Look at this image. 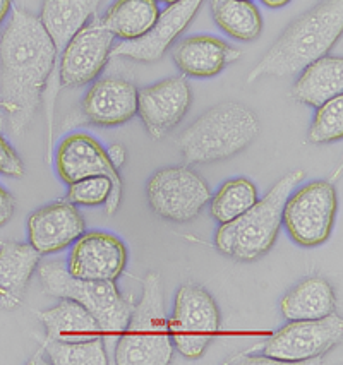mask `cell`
I'll use <instances>...</instances> for the list:
<instances>
[{
  "instance_id": "6da1fadb",
  "label": "cell",
  "mask_w": 343,
  "mask_h": 365,
  "mask_svg": "<svg viewBox=\"0 0 343 365\" xmlns=\"http://www.w3.org/2000/svg\"><path fill=\"white\" fill-rule=\"evenodd\" d=\"M57 55L40 18L14 11L0 38V96L12 134L28 129Z\"/></svg>"
},
{
  "instance_id": "7a4b0ae2",
  "label": "cell",
  "mask_w": 343,
  "mask_h": 365,
  "mask_svg": "<svg viewBox=\"0 0 343 365\" xmlns=\"http://www.w3.org/2000/svg\"><path fill=\"white\" fill-rule=\"evenodd\" d=\"M343 31V0H323L287 26L265 57L249 72L247 83L287 78L324 57Z\"/></svg>"
},
{
  "instance_id": "3957f363",
  "label": "cell",
  "mask_w": 343,
  "mask_h": 365,
  "mask_svg": "<svg viewBox=\"0 0 343 365\" xmlns=\"http://www.w3.org/2000/svg\"><path fill=\"white\" fill-rule=\"evenodd\" d=\"M260 118L237 101H223L190 124L177 146L189 165L227 160L244 151L260 135Z\"/></svg>"
},
{
  "instance_id": "277c9868",
  "label": "cell",
  "mask_w": 343,
  "mask_h": 365,
  "mask_svg": "<svg viewBox=\"0 0 343 365\" xmlns=\"http://www.w3.org/2000/svg\"><path fill=\"white\" fill-rule=\"evenodd\" d=\"M302 178V170L289 172L244 215L228 223H222L215 235V245L220 252L244 262L256 261L265 256L277 240L287 199Z\"/></svg>"
},
{
  "instance_id": "5b68a950",
  "label": "cell",
  "mask_w": 343,
  "mask_h": 365,
  "mask_svg": "<svg viewBox=\"0 0 343 365\" xmlns=\"http://www.w3.org/2000/svg\"><path fill=\"white\" fill-rule=\"evenodd\" d=\"M116 362L118 365H168L173 343L163 304L162 279L148 273L143 297L134 304L124 331L118 334Z\"/></svg>"
},
{
  "instance_id": "8992f818",
  "label": "cell",
  "mask_w": 343,
  "mask_h": 365,
  "mask_svg": "<svg viewBox=\"0 0 343 365\" xmlns=\"http://www.w3.org/2000/svg\"><path fill=\"white\" fill-rule=\"evenodd\" d=\"M41 288L46 295L73 299L88 309L100 322L103 334L118 336L134 309L133 295H122L116 282L74 278L61 261H45L38 266Z\"/></svg>"
},
{
  "instance_id": "52a82bcc",
  "label": "cell",
  "mask_w": 343,
  "mask_h": 365,
  "mask_svg": "<svg viewBox=\"0 0 343 365\" xmlns=\"http://www.w3.org/2000/svg\"><path fill=\"white\" fill-rule=\"evenodd\" d=\"M173 346L185 359H199L220 329V311L203 287L188 283L177 292L172 319L168 321Z\"/></svg>"
},
{
  "instance_id": "ba28073f",
  "label": "cell",
  "mask_w": 343,
  "mask_h": 365,
  "mask_svg": "<svg viewBox=\"0 0 343 365\" xmlns=\"http://www.w3.org/2000/svg\"><path fill=\"white\" fill-rule=\"evenodd\" d=\"M338 210L337 189L326 180L311 182L290 194L282 222L295 244L317 247L328 240Z\"/></svg>"
},
{
  "instance_id": "9c48e42d",
  "label": "cell",
  "mask_w": 343,
  "mask_h": 365,
  "mask_svg": "<svg viewBox=\"0 0 343 365\" xmlns=\"http://www.w3.org/2000/svg\"><path fill=\"white\" fill-rule=\"evenodd\" d=\"M148 202L168 222H190L210 202L208 184L193 168L168 167L153 173L148 182Z\"/></svg>"
},
{
  "instance_id": "30bf717a",
  "label": "cell",
  "mask_w": 343,
  "mask_h": 365,
  "mask_svg": "<svg viewBox=\"0 0 343 365\" xmlns=\"http://www.w3.org/2000/svg\"><path fill=\"white\" fill-rule=\"evenodd\" d=\"M343 321L337 312L321 319L290 321L262 346L273 362H306L317 359L342 341Z\"/></svg>"
},
{
  "instance_id": "8fae6325",
  "label": "cell",
  "mask_w": 343,
  "mask_h": 365,
  "mask_svg": "<svg viewBox=\"0 0 343 365\" xmlns=\"http://www.w3.org/2000/svg\"><path fill=\"white\" fill-rule=\"evenodd\" d=\"M55 168H57L62 182L69 185L88 177H108L112 180L113 189L103 206L107 215L116 213L121 205L122 180L117 168L110 163L107 150H103L95 138L83 133L67 135L57 148Z\"/></svg>"
},
{
  "instance_id": "7c38bea8",
  "label": "cell",
  "mask_w": 343,
  "mask_h": 365,
  "mask_svg": "<svg viewBox=\"0 0 343 365\" xmlns=\"http://www.w3.org/2000/svg\"><path fill=\"white\" fill-rule=\"evenodd\" d=\"M113 36L95 18L86 23L61 52V79L67 88L84 86L98 78L112 52Z\"/></svg>"
},
{
  "instance_id": "4fadbf2b",
  "label": "cell",
  "mask_w": 343,
  "mask_h": 365,
  "mask_svg": "<svg viewBox=\"0 0 343 365\" xmlns=\"http://www.w3.org/2000/svg\"><path fill=\"white\" fill-rule=\"evenodd\" d=\"M127 250L124 242L107 232L83 233L71 249L67 271L74 278L116 282L124 271Z\"/></svg>"
},
{
  "instance_id": "5bb4252c",
  "label": "cell",
  "mask_w": 343,
  "mask_h": 365,
  "mask_svg": "<svg viewBox=\"0 0 343 365\" xmlns=\"http://www.w3.org/2000/svg\"><path fill=\"white\" fill-rule=\"evenodd\" d=\"M190 100L185 78H168L138 91V113L153 139H162L188 113Z\"/></svg>"
},
{
  "instance_id": "9a60e30c",
  "label": "cell",
  "mask_w": 343,
  "mask_h": 365,
  "mask_svg": "<svg viewBox=\"0 0 343 365\" xmlns=\"http://www.w3.org/2000/svg\"><path fill=\"white\" fill-rule=\"evenodd\" d=\"M201 4L203 0H179V2L170 4L158 16L155 26L145 36L138 38V40L122 41L116 48H112L110 53L139 62L158 61L170 48L177 36L189 26Z\"/></svg>"
},
{
  "instance_id": "2e32d148",
  "label": "cell",
  "mask_w": 343,
  "mask_h": 365,
  "mask_svg": "<svg viewBox=\"0 0 343 365\" xmlns=\"http://www.w3.org/2000/svg\"><path fill=\"white\" fill-rule=\"evenodd\" d=\"M84 233V220L69 201L43 206L28 218L29 244L40 254L58 252Z\"/></svg>"
},
{
  "instance_id": "e0dca14e",
  "label": "cell",
  "mask_w": 343,
  "mask_h": 365,
  "mask_svg": "<svg viewBox=\"0 0 343 365\" xmlns=\"http://www.w3.org/2000/svg\"><path fill=\"white\" fill-rule=\"evenodd\" d=\"M81 107L91 124L122 125L138 113V89L127 79H100L88 89Z\"/></svg>"
},
{
  "instance_id": "ac0fdd59",
  "label": "cell",
  "mask_w": 343,
  "mask_h": 365,
  "mask_svg": "<svg viewBox=\"0 0 343 365\" xmlns=\"http://www.w3.org/2000/svg\"><path fill=\"white\" fill-rule=\"evenodd\" d=\"M239 50L208 35L189 36L173 48V61L184 74L193 78H213L228 63L239 61Z\"/></svg>"
},
{
  "instance_id": "d6986e66",
  "label": "cell",
  "mask_w": 343,
  "mask_h": 365,
  "mask_svg": "<svg viewBox=\"0 0 343 365\" xmlns=\"http://www.w3.org/2000/svg\"><path fill=\"white\" fill-rule=\"evenodd\" d=\"M40 256L31 244L7 242L0 245V307L12 311L23 304Z\"/></svg>"
},
{
  "instance_id": "ffe728a7",
  "label": "cell",
  "mask_w": 343,
  "mask_h": 365,
  "mask_svg": "<svg viewBox=\"0 0 343 365\" xmlns=\"http://www.w3.org/2000/svg\"><path fill=\"white\" fill-rule=\"evenodd\" d=\"M62 302L48 311L38 312L46 331V336L55 341L78 343L103 338V329L95 316L73 299H61Z\"/></svg>"
},
{
  "instance_id": "44dd1931",
  "label": "cell",
  "mask_w": 343,
  "mask_h": 365,
  "mask_svg": "<svg viewBox=\"0 0 343 365\" xmlns=\"http://www.w3.org/2000/svg\"><path fill=\"white\" fill-rule=\"evenodd\" d=\"M343 91V58L321 57L300 71L292 86V98L309 107H321Z\"/></svg>"
},
{
  "instance_id": "7402d4cb",
  "label": "cell",
  "mask_w": 343,
  "mask_h": 365,
  "mask_svg": "<svg viewBox=\"0 0 343 365\" xmlns=\"http://www.w3.org/2000/svg\"><path fill=\"white\" fill-rule=\"evenodd\" d=\"M283 317L289 321L321 319L337 311V297L323 277H309L287 292L280 302Z\"/></svg>"
},
{
  "instance_id": "603a6c76",
  "label": "cell",
  "mask_w": 343,
  "mask_h": 365,
  "mask_svg": "<svg viewBox=\"0 0 343 365\" xmlns=\"http://www.w3.org/2000/svg\"><path fill=\"white\" fill-rule=\"evenodd\" d=\"M101 0H43L40 21L50 38L57 53L81 29L91 16H95Z\"/></svg>"
},
{
  "instance_id": "cb8c5ba5",
  "label": "cell",
  "mask_w": 343,
  "mask_h": 365,
  "mask_svg": "<svg viewBox=\"0 0 343 365\" xmlns=\"http://www.w3.org/2000/svg\"><path fill=\"white\" fill-rule=\"evenodd\" d=\"M156 0H117L105 12L101 24L124 41L145 36L158 19Z\"/></svg>"
},
{
  "instance_id": "d4e9b609",
  "label": "cell",
  "mask_w": 343,
  "mask_h": 365,
  "mask_svg": "<svg viewBox=\"0 0 343 365\" xmlns=\"http://www.w3.org/2000/svg\"><path fill=\"white\" fill-rule=\"evenodd\" d=\"M215 23L235 40L252 41L260 36L262 19L260 11L249 0H211Z\"/></svg>"
},
{
  "instance_id": "484cf974",
  "label": "cell",
  "mask_w": 343,
  "mask_h": 365,
  "mask_svg": "<svg viewBox=\"0 0 343 365\" xmlns=\"http://www.w3.org/2000/svg\"><path fill=\"white\" fill-rule=\"evenodd\" d=\"M211 201V216L220 223L239 218L257 201L256 185L247 178H232L225 182Z\"/></svg>"
},
{
  "instance_id": "4316f807",
  "label": "cell",
  "mask_w": 343,
  "mask_h": 365,
  "mask_svg": "<svg viewBox=\"0 0 343 365\" xmlns=\"http://www.w3.org/2000/svg\"><path fill=\"white\" fill-rule=\"evenodd\" d=\"M43 351L53 365H105L108 364L105 339L93 341L63 343L46 336L43 339Z\"/></svg>"
},
{
  "instance_id": "83f0119b",
  "label": "cell",
  "mask_w": 343,
  "mask_h": 365,
  "mask_svg": "<svg viewBox=\"0 0 343 365\" xmlns=\"http://www.w3.org/2000/svg\"><path fill=\"white\" fill-rule=\"evenodd\" d=\"M343 138V96L338 95L317 107L309 129V141L314 144L340 141Z\"/></svg>"
},
{
  "instance_id": "f1b7e54d",
  "label": "cell",
  "mask_w": 343,
  "mask_h": 365,
  "mask_svg": "<svg viewBox=\"0 0 343 365\" xmlns=\"http://www.w3.org/2000/svg\"><path fill=\"white\" fill-rule=\"evenodd\" d=\"M113 184L108 177H88L69 185L67 199L76 206H101L112 194Z\"/></svg>"
},
{
  "instance_id": "f546056e",
  "label": "cell",
  "mask_w": 343,
  "mask_h": 365,
  "mask_svg": "<svg viewBox=\"0 0 343 365\" xmlns=\"http://www.w3.org/2000/svg\"><path fill=\"white\" fill-rule=\"evenodd\" d=\"M0 173L12 178H21L24 175L23 160L2 135H0Z\"/></svg>"
},
{
  "instance_id": "4dcf8cb0",
  "label": "cell",
  "mask_w": 343,
  "mask_h": 365,
  "mask_svg": "<svg viewBox=\"0 0 343 365\" xmlns=\"http://www.w3.org/2000/svg\"><path fill=\"white\" fill-rule=\"evenodd\" d=\"M14 197L11 196V192H7L6 189L0 185V227L6 225L14 215Z\"/></svg>"
},
{
  "instance_id": "1f68e13d",
  "label": "cell",
  "mask_w": 343,
  "mask_h": 365,
  "mask_svg": "<svg viewBox=\"0 0 343 365\" xmlns=\"http://www.w3.org/2000/svg\"><path fill=\"white\" fill-rule=\"evenodd\" d=\"M107 156H108L110 163H112L113 167L118 170L122 165L126 163V156H127L126 148L122 146V144H112V146L107 148Z\"/></svg>"
},
{
  "instance_id": "d6a6232c",
  "label": "cell",
  "mask_w": 343,
  "mask_h": 365,
  "mask_svg": "<svg viewBox=\"0 0 343 365\" xmlns=\"http://www.w3.org/2000/svg\"><path fill=\"white\" fill-rule=\"evenodd\" d=\"M12 6V0H0V24L6 19V16L9 14Z\"/></svg>"
},
{
  "instance_id": "836d02e7",
  "label": "cell",
  "mask_w": 343,
  "mask_h": 365,
  "mask_svg": "<svg viewBox=\"0 0 343 365\" xmlns=\"http://www.w3.org/2000/svg\"><path fill=\"white\" fill-rule=\"evenodd\" d=\"M266 7H271V9H280V7L290 4V0H261Z\"/></svg>"
},
{
  "instance_id": "e575fe53",
  "label": "cell",
  "mask_w": 343,
  "mask_h": 365,
  "mask_svg": "<svg viewBox=\"0 0 343 365\" xmlns=\"http://www.w3.org/2000/svg\"><path fill=\"white\" fill-rule=\"evenodd\" d=\"M160 2L168 4V6H170V4H173V2H179V0H160Z\"/></svg>"
}]
</instances>
